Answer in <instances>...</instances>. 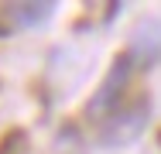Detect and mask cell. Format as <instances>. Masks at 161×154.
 <instances>
[{
    "label": "cell",
    "mask_w": 161,
    "mask_h": 154,
    "mask_svg": "<svg viewBox=\"0 0 161 154\" xmlns=\"http://www.w3.org/2000/svg\"><path fill=\"white\" fill-rule=\"evenodd\" d=\"M3 14L14 28H41L55 14V3L52 0H45V3H7Z\"/></svg>",
    "instance_id": "obj_4"
},
{
    "label": "cell",
    "mask_w": 161,
    "mask_h": 154,
    "mask_svg": "<svg viewBox=\"0 0 161 154\" xmlns=\"http://www.w3.org/2000/svg\"><path fill=\"white\" fill-rule=\"evenodd\" d=\"M134 58H130L127 52H120L113 65H110V72H106V79L99 82V89L93 92V99H89V106H86V117L89 120H106L120 103H124V96H127V86H130V75H134Z\"/></svg>",
    "instance_id": "obj_2"
},
{
    "label": "cell",
    "mask_w": 161,
    "mask_h": 154,
    "mask_svg": "<svg viewBox=\"0 0 161 154\" xmlns=\"http://www.w3.org/2000/svg\"><path fill=\"white\" fill-rule=\"evenodd\" d=\"M151 120V99L141 92L134 99H124L106 120H99V144L103 147H124L134 144Z\"/></svg>",
    "instance_id": "obj_1"
},
{
    "label": "cell",
    "mask_w": 161,
    "mask_h": 154,
    "mask_svg": "<svg viewBox=\"0 0 161 154\" xmlns=\"http://www.w3.org/2000/svg\"><path fill=\"white\" fill-rule=\"evenodd\" d=\"M127 55L134 58V65H158L161 62V21H144L130 38Z\"/></svg>",
    "instance_id": "obj_3"
}]
</instances>
